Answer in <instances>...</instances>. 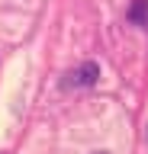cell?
Masks as SVG:
<instances>
[{
  "label": "cell",
  "mask_w": 148,
  "mask_h": 154,
  "mask_svg": "<svg viewBox=\"0 0 148 154\" xmlns=\"http://www.w3.org/2000/svg\"><path fill=\"white\" fill-rule=\"evenodd\" d=\"M97 77H100V67L93 64V61H87V64L68 71V77H65L61 84L68 87V90H71V87H93V84H97Z\"/></svg>",
  "instance_id": "6da1fadb"
},
{
  "label": "cell",
  "mask_w": 148,
  "mask_h": 154,
  "mask_svg": "<svg viewBox=\"0 0 148 154\" xmlns=\"http://www.w3.org/2000/svg\"><path fill=\"white\" fill-rule=\"evenodd\" d=\"M129 19H132L135 26H148V0H135V3L129 7Z\"/></svg>",
  "instance_id": "7a4b0ae2"
},
{
  "label": "cell",
  "mask_w": 148,
  "mask_h": 154,
  "mask_svg": "<svg viewBox=\"0 0 148 154\" xmlns=\"http://www.w3.org/2000/svg\"><path fill=\"white\" fill-rule=\"evenodd\" d=\"M97 154H103V151H97Z\"/></svg>",
  "instance_id": "3957f363"
}]
</instances>
